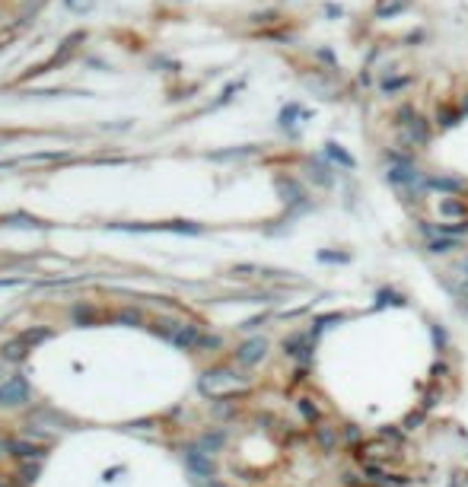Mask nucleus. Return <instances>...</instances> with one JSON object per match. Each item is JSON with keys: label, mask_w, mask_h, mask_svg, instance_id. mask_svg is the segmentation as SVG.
Returning <instances> with one entry per match:
<instances>
[{"label": "nucleus", "mask_w": 468, "mask_h": 487, "mask_svg": "<svg viewBox=\"0 0 468 487\" xmlns=\"http://www.w3.org/2000/svg\"><path fill=\"white\" fill-rule=\"evenodd\" d=\"M385 303H392V306H404V296L402 293H395V290H379L376 293V306H385Z\"/></svg>", "instance_id": "obj_21"}, {"label": "nucleus", "mask_w": 468, "mask_h": 487, "mask_svg": "<svg viewBox=\"0 0 468 487\" xmlns=\"http://www.w3.org/2000/svg\"><path fill=\"white\" fill-rule=\"evenodd\" d=\"M347 315L344 312H332V315H322V319H315V331H322V328H332V322H344Z\"/></svg>", "instance_id": "obj_25"}, {"label": "nucleus", "mask_w": 468, "mask_h": 487, "mask_svg": "<svg viewBox=\"0 0 468 487\" xmlns=\"http://www.w3.org/2000/svg\"><path fill=\"white\" fill-rule=\"evenodd\" d=\"M10 452H13L20 462H42V455H45V449H39V446H29V442H13V446H10Z\"/></svg>", "instance_id": "obj_16"}, {"label": "nucleus", "mask_w": 468, "mask_h": 487, "mask_svg": "<svg viewBox=\"0 0 468 487\" xmlns=\"http://www.w3.org/2000/svg\"><path fill=\"white\" fill-rule=\"evenodd\" d=\"M166 338L172 341L175 347H182V351H192V347H201L204 334H201V328L192 325V322H175V325L166 331Z\"/></svg>", "instance_id": "obj_6"}, {"label": "nucleus", "mask_w": 468, "mask_h": 487, "mask_svg": "<svg viewBox=\"0 0 468 487\" xmlns=\"http://www.w3.org/2000/svg\"><path fill=\"white\" fill-rule=\"evenodd\" d=\"M312 436H315V446H319L325 455L338 452V446H341V427L322 421V423H315V427H312Z\"/></svg>", "instance_id": "obj_10"}, {"label": "nucleus", "mask_w": 468, "mask_h": 487, "mask_svg": "<svg viewBox=\"0 0 468 487\" xmlns=\"http://www.w3.org/2000/svg\"><path fill=\"white\" fill-rule=\"evenodd\" d=\"M312 331H293L290 338H283V353H290L293 360H300V363H309L312 360Z\"/></svg>", "instance_id": "obj_7"}, {"label": "nucleus", "mask_w": 468, "mask_h": 487, "mask_svg": "<svg viewBox=\"0 0 468 487\" xmlns=\"http://www.w3.org/2000/svg\"><path fill=\"white\" fill-rule=\"evenodd\" d=\"M264 357H268V341L264 338H249L236 347V363L242 366H258Z\"/></svg>", "instance_id": "obj_8"}, {"label": "nucleus", "mask_w": 468, "mask_h": 487, "mask_svg": "<svg viewBox=\"0 0 468 487\" xmlns=\"http://www.w3.org/2000/svg\"><path fill=\"white\" fill-rule=\"evenodd\" d=\"M296 411H300V417L309 423V427H315V423H322V408H319V404H315V398L300 395V398H296Z\"/></svg>", "instance_id": "obj_14"}, {"label": "nucleus", "mask_w": 468, "mask_h": 487, "mask_svg": "<svg viewBox=\"0 0 468 487\" xmlns=\"http://www.w3.org/2000/svg\"><path fill=\"white\" fill-rule=\"evenodd\" d=\"M423 188H430V192H440L443 198H459V194L465 192L468 185L462 179H455V175H427Z\"/></svg>", "instance_id": "obj_12"}, {"label": "nucleus", "mask_w": 468, "mask_h": 487, "mask_svg": "<svg viewBox=\"0 0 468 487\" xmlns=\"http://www.w3.org/2000/svg\"><path fill=\"white\" fill-rule=\"evenodd\" d=\"M459 290H462V296H465V309H468V281H462Z\"/></svg>", "instance_id": "obj_31"}, {"label": "nucleus", "mask_w": 468, "mask_h": 487, "mask_svg": "<svg viewBox=\"0 0 468 487\" xmlns=\"http://www.w3.org/2000/svg\"><path fill=\"white\" fill-rule=\"evenodd\" d=\"M360 459V465L363 462H376V465H389L392 459L398 455V446H392L389 440H382V436H373V440H363L357 446V452H353Z\"/></svg>", "instance_id": "obj_2"}, {"label": "nucleus", "mask_w": 468, "mask_h": 487, "mask_svg": "<svg viewBox=\"0 0 468 487\" xmlns=\"http://www.w3.org/2000/svg\"><path fill=\"white\" fill-rule=\"evenodd\" d=\"M344 484H347V487H357V484H363V481H360L353 471H347V474H344Z\"/></svg>", "instance_id": "obj_29"}, {"label": "nucleus", "mask_w": 468, "mask_h": 487, "mask_svg": "<svg viewBox=\"0 0 468 487\" xmlns=\"http://www.w3.org/2000/svg\"><path fill=\"white\" fill-rule=\"evenodd\" d=\"M325 153H328V160L338 163V166H344V169H353V166H357V163H353V156L347 153V150L341 147V143H334V141L325 143Z\"/></svg>", "instance_id": "obj_15"}, {"label": "nucleus", "mask_w": 468, "mask_h": 487, "mask_svg": "<svg viewBox=\"0 0 468 487\" xmlns=\"http://www.w3.org/2000/svg\"><path fill=\"white\" fill-rule=\"evenodd\" d=\"M48 338V331H45V328H35V331H26V334H23V344H39V341H45Z\"/></svg>", "instance_id": "obj_27"}, {"label": "nucleus", "mask_w": 468, "mask_h": 487, "mask_svg": "<svg viewBox=\"0 0 468 487\" xmlns=\"http://www.w3.org/2000/svg\"><path fill=\"white\" fill-rule=\"evenodd\" d=\"M26 398H29V382L23 376H13L0 385V404H4V408H16V404H23Z\"/></svg>", "instance_id": "obj_9"}, {"label": "nucleus", "mask_w": 468, "mask_h": 487, "mask_svg": "<svg viewBox=\"0 0 468 487\" xmlns=\"http://www.w3.org/2000/svg\"><path fill=\"white\" fill-rule=\"evenodd\" d=\"M462 249V239H427L430 255H449V252Z\"/></svg>", "instance_id": "obj_17"}, {"label": "nucleus", "mask_w": 468, "mask_h": 487, "mask_svg": "<svg viewBox=\"0 0 468 487\" xmlns=\"http://www.w3.org/2000/svg\"><path fill=\"white\" fill-rule=\"evenodd\" d=\"M436 217H443L446 223H468L465 198H440L436 201Z\"/></svg>", "instance_id": "obj_11"}, {"label": "nucleus", "mask_w": 468, "mask_h": 487, "mask_svg": "<svg viewBox=\"0 0 468 487\" xmlns=\"http://www.w3.org/2000/svg\"><path fill=\"white\" fill-rule=\"evenodd\" d=\"M414 115H417V112H414V105H402V109L395 112V128H404V124H408Z\"/></svg>", "instance_id": "obj_24"}, {"label": "nucleus", "mask_w": 468, "mask_h": 487, "mask_svg": "<svg viewBox=\"0 0 468 487\" xmlns=\"http://www.w3.org/2000/svg\"><path fill=\"white\" fill-rule=\"evenodd\" d=\"M198 389L211 398H230V395H239V392L249 389V379L239 376L236 370H207L201 376Z\"/></svg>", "instance_id": "obj_1"}, {"label": "nucleus", "mask_w": 468, "mask_h": 487, "mask_svg": "<svg viewBox=\"0 0 468 487\" xmlns=\"http://www.w3.org/2000/svg\"><path fill=\"white\" fill-rule=\"evenodd\" d=\"M376 436H382V440H389L392 446H402V440H404V433L398 427H379V433Z\"/></svg>", "instance_id": "obj_22"}, {"label": "nucleus", "mask_w": 468, "mask_h": 487, "mask_svg": "<svg viewBox=\"0 0 468 487\" xmlns=\"http://www.w3.org/2000/svg\"><path fill=\"white\" fill-rule=\"evenodd\" d=\"M0 487H13V484H10V481L4 478V474H0Z\"/></svg>", "instance_id": "obj_32"}, {"label": "nucleus", "mask_w": 468, "mask_h": 487, "mask_svg": "<svg viewBox=\"0 0 468 487\" xmlns=\"http://www.w3.org/2000/svg\"><path fill=\"white\" fill-rule=\"evenodd\" d=\"M185 459H188V468H192L198 478H211V474H213L211 452H204V449H188Z\"/></svg>", "instance_id": "obj_13"}, {"label": "nucleus", "mask_w": 468, "mask_h": 487, "mask_svg": "<svg viewBox=\"0 0 468 487\" xmlns=\"http://www.w3.org/2000/svg\"><path fill=\"white\" fill-rule=\"evenodd\" d=\"M341 440H344L347 446L357 449L360 442H363V430H360L357 423H344V427H341Z\"/></svg>", "instance_id": "obj_19"}, {"label": "nucleus", "mask_w": 468, "mask_h": 487, "mask_svg": "<svg viewBox=\"0 0 468 487\" xmlns=\"http://www.w3.org/2000/svg\"><path fill=\"white\" fill-rule=\"evenodd\" d=\"M404 7H408V0H379L376 16H395V13H402Z\"/></svg>", "instance_id": "obj_20"}, {"label": "nucleus", "mask_w": 468, "mask_h": 487, "mask_svg": "<svg viewBox=\"0 0 468 487\" xmlns=\"http://www.w3.org/2000/svg\"><path fill=\"white\" fill-rule=\"evenodd\" d=\"M411 83V77H395V80H385L382 83V93L385 96H392V93H398V90H404V86Z\"/></svg>", "instance_id": "obj_23"}, {"label": "nucleus", "mask_w": 468, "mask_h": 487, "mask_svg": "<svg viewBox=\"0 0 468 487\" xmlns=\"http://www.w3.org/2000/svg\"><path fill=\"white\" fill-rule=\"evenodd\" d=\"M462 122V109H446V105H443L440 112H436V124H440V128H452V124H459Z\"/></svg>", "instance_id": "obj_18"}, {"label": "nucleus", "mask_w": 468, "mask_h": 487, "mask_svg": "<svg viewBox=\"0 0 468 487\" xmlns=\"http://www.w3.org/2000/svg\"><path fill=\"white\" fill-rule=\"evenodd\" d=\"M4 353H7L10 360H16V357H23V353H26V344H23V338L20 341H10L7 347H4Z\"/></svg>", "instance_id": "obj_26"}, {"label": "nucleus", "mask_w": 468, "mask_h": 487, "mask_svg": "<svg viewBox=\"0 0 468 487\" xmlns=\"http://www.w3.org/2000/svg\"><path fill=\"white\" fill-rule=\"evenodd\" d=\"M322 262H341V264H344V262H351V255H347V252H322Z\"/></svg>", "instance_id": "obj_28"}, {"label": "nucleus", "mask_w": 468, "mask_h": 487, "mask_svg": "<svg viewBox=\"0 0 468 487\" xmlns=\"http://www.w3.org/2000/svg\"><path fill=\"white\" fill-rule=\"evenodd\" d=\"M360 471H363L366 481H373L376 487H408V478H404L402 471H395V468H389V465L363 462V465H360Z\"/></svg>", "instance_id": "obj_5"}, {"label": "nucleus", "mask_w": 468, "mask_h": 487, "mask_svg": "<svg viewBox=\"0 0 468 487\" xmlns=\"http://www.w3.org/2000/svg\"><path fill=\"white\" fill-rule=\"evenodd\" d=\"M462 112H468V102H462Z\"/></svg>", "instance_id": "obj_33"}, {"label": "nucleus", "mask_w": 468, "mask_h": 487, "mask_svg": "<svg viewBox=\"0 0 468 487\" xmlns=\"http://www.w3.org/2000/svg\"><path fill=\"white\" fill-rule=\"evenodd\" d=\"M385 179H389L395 188H414V185L421 188L423 182H427L421 175V169L414 166V160H411V156H408V160H402V163H389V169H385Z\"/></svg>", "instance_id": "obj_4"}, {"label": "nucleus", "mask_w": 468, "mask_h": 487, "mask_svg": "<svg viewBox=\"0 0 468 487\" xmlns=\"http://www.w3.org/2000/svg\"><path fill=\"white\" fill-rule=\"evenodd\" d=\"M398 143L404 147V153H411V150H417V147H427V143H430V124H427V118L414 115L408 124H404V128H398Z\"/></svg>", "instance_id": "obj_3"}, {"label": "nucleus", "mask_w": 468, "mask_h": 487, "mask_svg": "<svg viewBox=\"0 0 468 487\" xmlns=\"http://www.w3.org/2000/svg\"><path fill=\"white\" fill-rule=\"evenodd\" d=\"M459 271H462V281H468V255L459 262Z\"/></svg>", "instance_id": "obj_30"}]
</instances>
